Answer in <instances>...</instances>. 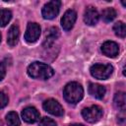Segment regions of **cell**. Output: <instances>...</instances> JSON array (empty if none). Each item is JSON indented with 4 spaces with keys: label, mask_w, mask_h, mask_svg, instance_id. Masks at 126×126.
Segmentation results:
<instances>
[{
    "label": "cell",
    "mask_w": 126,
    "mask_h": 126,
    "mask_svg": "<svg viewBox=\"0 0 126 126\" xmlns=\"http://www.w3.org/2000/svg\"><path fill=\"white\" fill-rule=\"evenodd\" d=\"M28 74L34 79L46 80L53 76L54 70L47 64L40 62H33L28 67Z\"/></svg>",
    "instance_id": "6da1fadb"
},
{
    "label": "cell",
    "mask_w": 126,
    "mask_h": 126,
    "mask_svg": "<svg viewBox=\"0 0 126 126\" xmlns=\"http://www.w3.org/2000/svg\"><path fill=\"white\" fill-rule=\"evenodd\" d=\"M63 94H64V98L68 102L77 103L82 99L84 95V90L80 84L76 82H71L65 86Z\"/></svg>",
    "instance_id": "7a4b0ae2"
},
{
    "label": "cell",
    "mask_w": 126,
    "mask_h": 126,
    "mask_svg": "<svg viewBox=\"0 0 126 126\" xmlns=\"http://www.w3.org/2000/svg\"><path fill=\"white\" fill-rule=\"evenodd\" d=\"M93 77L98 80H106L113 72V67L110 64H94L90 69Z\"/></svg>",
    "instance_id": "3957f363"
},
{
    "label": "cell",
    "mask_w": 126,
    "mask_h": 126,
    "mask_svg": "<svg viewBox=\"0 0 126 126\" xmlns=\"http://www.w3.org/2000/svg\"><path fill=\"white\" fill-rule=\"evenodd\" d=\"M82 116L87 122L94 123L97 122L102 116V109L98 105H92L82 110Z\"/></svg>",
    "instance_id": "277c9868"
},
{
    "label": "cell",
    "mask_w": 126,
    "mask_h": 126,
    "mask_svg": "<svg viewBox=\"0 0 126 126\" xmlns=\"http://www.w3.org/2000/svg\"><path fill=\"white\" fill-rule=\"evenodd\" d=\"M60 5H61V2L57 1V0H53V1L47 2L43 6L42 11H41V14H42L43 18L47 19V20H51V19L55 18L59 13Z\"/></svg>",
    "instance_id": "5b68a950"
},
{
    "label": "cell",
    "mask_w": 126,
    "mask_h": 126,
    "mask_svg": "<svg viewBox=\"0 0 126 126\" xmlns=\"http://www.w3.org/2000/svg\"><path fill=\"white\" fill-rule=\"evenodd\" d=\"M39 35H40V27L35 23H29L25 32V39L28 42L32 43L38 39Z\"/></svg>",
    "instance_id": "8992f818"
},
{
    "label": "cell",
    "mask_w": 126,
    "mask_h": 126,
    "mask_svg": "<svg viewBox=\"0 0 126 126\" xmlns=\"http://www.w3.org/2000/svg\"><path fill=\"white\" fill-rule=\"evenodd\" d=\"M43 108L45 111L55 116H62L64 113V110L61 104L57 100L52 99V98H49L43 102Z\"/></svg>",
    "instance_id": "52a82bcc"
},
{
    "label": "cell",
    "mask_w": 126,
    "mask_h": 126,
    "mask_svg": "<svg viewBox=\"0 0 126 126\" xmlns=\"http://www.w3.org/2000/svg\"><path fill=\"white\" fill-rule=\"evenodd\" d=\"M77 19V13L74 10H68L64 13L63 17L61 18V26L63 30L65 31H70Z\"/></svg>",
    "instance_id": "ba28073f"
},
{
    "label": "cell",
    "mask_w": 126,
    "mask_h": 126,
    "mask_svg": "<svg viewBox=\"0 0 126 126\" xmlns=\"http://www.w3.org/2000/svg\"><path fill=\"white\" fill-rule=\"evenodd\" d=\"M98 18H99L98 12L94 7L89 6L86 9L85 14H84V21H85V23L87 25H89V26L95 25L97 23V21H98Z\"/></svg>",
    "instance_id": "9c48e42d"
},
{
    "label": "cell",
    "mask_w": 126,
    "mask_h": 126,
    "mask_svg": "<svg viewBox=\"0 0 126 126\" xmlns=\"http://www.w3.org/2000/svg\"><path fill=\"white\" fill-rule=\"evenodd\" d=\"M101 51L108 57H115L119 53V46L114 41H105L101 45Z\"/></svg>",
    "instance_id": "30bf717a"
},
{
    "label": "cell",
    "mask_w": 126,
    "mask_h": 126,
    "mask_svg": "<svg viewBox=\"0 0 126 126\" xmlns=\"http://www.w3.org/2000/svg\"><path fill=\"white\" fill-rule=\"evenodd\" d=\"M22 117L28 123H34L39 119V112L36 110V108L29 106L22 111Z\"/></svg>",
    "instance_id": "8fae6325"
},
{
    "label": "cell",
    "mask_w": 126,
    "mask_h": 126,
    "mask_svg": "<svg viewBox=\"0 0 126 126\" xmlns=\"http://www.w3.org/2000/svg\"><path fill=\"white\" fill-rule=\"evenodd\" d=\"M19 35H20V31L19 27L17 25L11 26V28L8 31V35H7V43L10 46H15L18 43L19 40Z\"/></svg>",
    "instance_id": "7c38bea8"
},
{
    "label": "cell",
    "mask_w": 126,
    "mask_h": 126,
    "mask_svg": "<svg viewBox=\"0 0 126 126\" xmlns=\"http://www.w3.org/2000/svg\"><path fill=\"white\" fill-rule=\"evenodd\" d=\"M89 93L90 94H92L94 97L101 99L104 94H105V88L99 84H94L91 83L89 85Z\"/></svg>",
    "instance_id": "4fadbf2b"
},
{
    "label": "cell",
    "mask_w": 126,
    "mask_h": 126,
    "mask_svg": "<svg viewBox=\"0 0 126 126\" xmlns=\"http://www.w3.org/2000/svg\"><path fill=\"white\" fill-rule=\"evenodd\" d=\"M125 104H126V98H125V94L123 92H118L115 96H114V105L120 109L124 110L125 109Z\"/></svg>",
    "instance_id": "5bb4252c"
},
{
    "label": "cell",
    "mask_w": 126,
    "mask_h": 126,
    "mask_svg": "<svg viewBox=\"0 0 126 126\" xmlns=\"http://www.w3.org/2000/svg\"><path fill=\"white\" fill-rule=\"evenodd\" d=\"M12 13L8 9L0 10V27H5L11 20Z\"/></svg>",
    "instance_id": "9a60e30c"
},
{
    "label": "cell",
    "mask_w": 126,
    "mask_h": 126,
    "mask_svg": "<svg viewBox=\"0 0 126 126\" xmlns=\"http://www.w3.org/2000/svg\"><path fill=\"white\" fill-rule=\"evenodd\" d=\"M116 17V11L113 8H106L101 13V18L104 22H111Z\"/></svg>",
    "instance_id": "2e32d148"
},
{
    "label": "cell",
    "mask_w": 126,
    "mask_h": 126,
    "mask_svg": "<svg viewBox=\"0 0 126 126\" xmlns=\"http://www.w3.org/2000/svg\"><path fill=\"white\" fill-rule=\"evenodd\" d=\"M6 121L8 126H20V118L14 111H11L6 115Z\"/></svg>",
    "instance_id": "e0dca14e"
},
{
    "label": "cell",
    "mask_w": 126,
    "mask_h": 126,
    "mask_svg": "<svg viewBox=\"0 0 126 126\" xmlns=\"http://www.w3.org/2000/svg\"><path fill=\"white\" fill-rule=\"evenodd\" d=\"M113 31L115 32V34L118 35L119 37L124 38L126 35V28H125V24L123 22H117L113 26Z\"/></svg>",
    "instance_id": "ac0fdd59"
},
{
    "label": "cell",
    "mask_w": 126,
    "mask_h": 126,
    "mask_svg": "<svg viewBox=\"0 0 126 126\" xmlns=\"http://www.w3.org/2000/svg\"><path fill=\"white\" fill-rule=\"evenodd\" d=\"M38 126H56V123L54 120H52L51 118L48 117H43L40 121H39V125Z\"/></svg>",
    "instance_id": "d6986e66"
},
{
    "label": "cell",
    "mask_w": 126,
    "mask_h": 126,
    "mask_svg": "<svg viewBox=\"0 0 126 126\" xmlns=\"http://www.w3.org/2000/svg\"><path fill=\"white\" fill-rule=\"evenodd\" d=\"M7 103H8V96L6 95L5 93L0 92V108L5 107Z\"/></svg>",
    "instance_id": "ffe728a7"
},
{
    "label": "cell",
    "mask_w": 126,
    "mask_h": 126,
    "mask_svg": "<svg viewBox=\"0 0 126 126\" xmlns=\"http://www.w3.org/2000/svg\"><path fill=\"white\" fill-rule=\"evenodd\" d=\"M5 74H6L5 66L3 65V63H0V81L3 80V78L5 77Z\"/></svg>",
    "instance_id": "44dd1931"
},
{
    "label": "cell",
    "mask_w": 126,
    "mask_h": 126,
    "mask_svg": "<svg viewBox=\"0 0 126 126\" xmlns=\"http://www.w3.org/2000/svg\"><path fill=\"white\" fill-rule=\"evenodd\" d=\"M69 126H84V125H82V124H77V123H75V124H71V125H69Z\"/></svg>",
    "instance_id": "7402d4cb"
},
{
    "label": "cell",
    "mask_w": 126,
    "mask_h": 126,
    "mask_svg": "<svg viewBox=\"0 0 126 126\" xmlns=\"http://www.w3.org/2000/svg\"><path fill=\"white\" fill-rule=\"evenodd\" d=\"M0 41H1V33H0Z\"/></svg>",
    "instance_id": "603a6c76"
}]
</instances>
